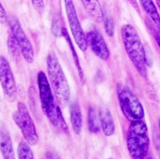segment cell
Returning <instances> with one entry per match:
<instances>
[{"label":"cell","mask_w":160,"mask_h":159,"mask_svg":"<svg viewBox=\"0 0 160 159\" xmlns=\"http://www.w3.org/2000/svg\"><path fill=\"white\" fill-rule=\"evenodd\" d=\"M17 154L19 159H33L34 157L30 145L26 140H22L19 143L17 147Z\"/></svg>","instance_id":"18"},{"label":"cell","mask_w":160,"mask_h":159,"mask_svg":"<svg viewBox=\"0 0 160 159\" xmlns=\"http://www.w3.org/2000/svg\"><path fill=\"white\" fill-rule=\"evenodd\" d=\"M150 31L152 33V35H153L154 39L156 40V42L158 43V46H159L160 48V30L157 27L155 26V25H151L150 27Z\"/></svg>","instance_id":"23"},{"label":"cell","mask_w":160,"mask_h":159,"mask_svg":"<svg viewBox=\"0 0 160 159\" xmlns=\"http://www.w3.org/2000/svg\"><path fill=\"white\" fill-rule=\"evenodd\" d=\"M37 82L39 87V100L44 114L48 118L50 122L54 127L58 125V106L55 104L52 91L48 78L43 71H39L37 76Z\"/></svg>","instance_id":"5"},{"label":"cell","mask_w":160,"mask_h":159,"mask_svg":"<svg viewBox=\"0 0 160 159\" xmlns=\"http://www.w3.org/2000/svg\"><path fill=\"white\" fill-rule=\"evenodd\" d=\"M87 40H88V45L91 48L92 52L98 58L104 61L109 59L110 50L100 32L97 30H92L87 34Z\"/></svg>","instance_id":"10"},{"label":"cell","mask_w":160,"mask_h":159,"mask_svg":"<svg viewBox=\"0 0 160 159\" xmlns=\"http://www.w3.org/2000/svg\"><path fill=\"white\" fill-rule=\"evenodd\" d=\"M62 35L65 38V39L68 41L69 43V48L71 50V53H72V56H73V58H74V61H75V66H76V68H77V70H78V74H79V76H80V79L83 81V79H84V75H83V71H82V68L81 67V64H80V62H79V58H78V56L76 54V52H75V50L74 48V46L72 45V42H71V39H70V37H69V33L67 32V30L65 28H63L62 27Z\"/></svg>","instance_id":"17"},{"label":"cell","mask_w":160,"mask_h":159,"mask_svg":"<svg viewBox=\"0 0 160 159\" xmlns=\"http://www.w3.org/2000/svg\"><path fill=\"white\" fill-rule=\"evenodd\" d=\"M32 4L35 10L39 14H42L45 11V2L44 0H31Z\"/></svg>","instance_id":"22"},{"label":"cell","mask_w":160,"mask_h":159,"mask_svg":"<svg viewBox=\"0 0 160 159\" xmlns=\"http://www.w3.org/2000/svg\"><path fill=\"white\" fill-rule=\"evenodd\" d=\"M99 122L101 126L102 131L105 136H111L113 135L116 130L114 120L111 116L110 111L106 108H102L99 110Z\"/></svg>","instance_id":"13"},{"label":"cell","mask_w":160,"mask_h":159,"mask_svg":"<svg viewBox=\"0 0 160 159\" xmlns=\"http://www.w3.org/2000/svg\"><path fill=\"white\" fill-rule=\"evenodd\" d=\"M128 2H129L131 5L134 7V9H135V10H137L138 12H139V5H138L137 0H128Z\"/></svg>","instance_id":"26"},{"label":"cell","mask_w":160,"mask_h":159,"mask_svg":"<svg viewBox=\"0 0 160 159\" xmlns=\"http://www.w3.org/2000/svg\"><path fill=\"white\" fill-rule=\"evenodd\" d=\"M0 152L3 158H15L13 144L10 133L4 126H0Z\"/></svg>","instance_id":"11"},{"label":"cell","mask_w":160,"mask_h":159,"mask_svg":"<svg viewBox=\"0 0 160 159\" xmlns=\"http://www.w3.org/2000/svg\"><path fill=\"white\" fill-rule=\"evenodd\" d=\"M7 22L9 23L11 33L13 34L19 44L23 58L25 59V61L28 63H33L34 61V52H33V46L25 32L23 31L18 20L14 16H11L10 18L8 17Z\"/></svg>","instance_id":"9"},{"label":"cell","mask_w":160,"mask_h":159,"mask_svg":"<svg viewBox=\"0 0 160 159\" xmlns=\"http://www.w3.org/2000/svg\"><path fill=\"white\" fill-rule=\"evenodd\" d=\"M46 65L50 84L52 87L53 92L59 104L64 106L69 103L70 88L62 66L54 52H50L47 56Z\"/></svg>","instance_id":"2"},{"label":"cell","mask_w":160,"mask_h":159,"mask_svg":"<svg viewBox=\"0 0 160 159\" xmlns=\"http://www.w3.org/2000/svg\"><path fill=\"white\" fill-rule=\"evenodd\" d=\"M122 36L125 50L131 62L141 77L147 78V56L137 31L130 24H125L122 28Z\"/></svg>","instance_id":"1"},{"label":"cell","mask_w":160,"mask_h":159,"mask_svg":"<svg viewBox=\"0 0 160 159\" xmlns=\"http://www.w3.org/2000/svg\"><path fill=\"white\" fill-rule=\"evenodd\" d=\"M62 27H60L59 20H54L52 23V32L56 36H58L59 34H62Z\"/></svg>","instance_id":"24"},{"label":"cell","mask_w":160,"mask_h":159,"mask_svg":"<svg viewBox=\"0 0 160 159\" xmlns=\"http://www.w3.org/2000/svg\"><path fill=\"white\" fill-rule=\"evenodd\" d=\"M105 30L109 37H113L115 33V26L113 21L111 18H106L105 20Z\"/></svg>","instance_id":"20"},{"label":"cell","mask_w":160,"mask_h":159,"mask_svg":"<svg viewBox=\"0 0 160 159\" xmlns=\"http://www.w3.org/2000/svg\"><path fill=\"white\" fill-rule=\"evenodd\" d=\"M58 125L60 126V127H61L65 133H69V127H68V125H67L65 120H64V118H63V116H62L61 109H60V107H58Z\"/></svg>","instance_id":"21"},{"label":"cell","mask_w":160,"mask_h":159,"mask_svg":"<svg viewBox=\"0 0 160 159\" xmlns=\"http://www.w3.org/2000/svg\"><path fill=\"white\" fill-rule=\"evenodd\" d=\"M156 3H157L158 6V8L160 9V0H156Z\"/></svg>","instance_id":"27"},{"label":"cell","mask_w":160,"mask_h":159,"mask_svg":"<svg viewBox=\"0 0 160 159\" xmlns=\"http://www.w3.org/2000/svg\"><path fill=\"white\" fill-rule=\"evenodd\" d=\"M140 2L145 12L150 17V19L152 21L154 25L160 30V15L153 1L152 0H140Z\"/></svg>","instance_id":"15"},{"label":"cell","mask_w":160,"mask_h":159,"mask_svg":"<svg viewBox=\"0 0 160 159\" xmlns=\"http://www.w3.org/2000/svg\"><path fill=\"white\" fill-rule=\"evenodd\" d=\"M64 5H65L66 15H67L73 38L75 39L76 45L81 49V51L86 52L88 47L87 35L82 29L81 22L79 21L73 0H64Z\"/></svg>","instance_id":"7"},{"label":"cell","mask_w":160,"mask_h":159,"mask_svg":"<svg viewBox=\"0 0 160 159\" xmlns=\"http://www.w3.org/2000/svg\"><path fill=\"white\" fill-rule=\"evenodd\" d=\"M158 126H159V128H160V118H159V120H158Z\"/></svg>","instance_id":"28"},{"label":"cell","mask_w":160,"mask_h":159,"mask_svg":"<svg viewBox=\"0 0 160 159\" xmlns=\"http://www.w3.org/2000/svg\"><path fill=\"white\" fill-rule=\"evenodd\" d=\"M13 120L21 130L24 140L30 146L37 145L39 142V135L36 131L35 124L30 116L28 109L22 102L17 104V111L14 112Z\"/></svg>","instance_id":"6"},{"label":"cell","mask_w":160,"mask_h":159,"mask_svg":"<svg viewBox=\"0 0 160 159\" xmlns=\"http://www.w3.org/2000/svg\"><path fill=\"white\" fill-rule=\"evenodd\" d=\"M126 144L132 158H145L150 146L148 128L143 121L131 122L127 133Z\"/></svg>","instance_id":"3"},{"label":"cell","mask_w":160,"mask_h":159,"mask_svg":"<svg viewBox=\"0 0 160 159\" xmlns=\"http://www.w3.org/2000/svg\"><path fill=\"white\" fill-rule=\"evenodd\" d=\"M117 93L122 112L129 122L143 120L145 111L138 97L122 84H118Z\"/></svg>","instance_id":"4"},{"label":"cell","mask_w":160,"mask_h":159,"mask_svg":"<svg viewBox=\"0 0 160 159\" xmlns=\"http://www.w3.org/2000/svg\"><path fill=\"white\" fill-rule=\"evenodd\" d=\"M70 111V119L73 130L75 134H80L82 129V114L81 107L76 102L72 103L69 107Z\"/></svg>","instance_id":"14"},{"label":"cell","mask_w":160,"mask_h":159,"mask_svg":"<svg viewBox=\"0 0 160 159\" xmlns=\"http://www.w3.org/2000/svg\"><path fill=\"white\" fill-rule=\"evenodd\" d=\"M7 44H8V49H9L10 55L13 56L14 57H18L20 56V53H22V51L20 48L19 44L12 33L8 37Z\"/></svg>","instance_id":"19"},{"label":"cell","mask_w":160,"mask_h":159,"mask_svg":"<svg viewBox=\"0 0 160 159\" xmlns=\"http://www.w3.org/2000/svg\"><path fill=\"white\" fill-rule=\"evenodd\" d=\"M99 119L96 111L92 107H90L88 110V124L89 132L92 133H98L100 131V124Z\"/></svg>","instance_id":"16"},{"label":"cell","mask_w":160,"mask_h":159,"mask_svg":"<svg viewBox=\"0 0 160 159\" xmlns=\"http://www.w3.org/2000/svg\"><path fill=\"white\" fill-rule=\"evenodd\" d=\"M0 84L5 100L15 102L17 97V82L9 61L3 56H0Z\"/></svg>","instance_id":"8"},{"label":"cell","mask_w":160,"mask_h":159,"mask_svg":"<svg viewBox=\"0 0 160 159\" xmlns=\"http://www.w3.org/2000/svg\"><path fill=\"white\" fill-rule=\"evenodd\" d=\"M82 3L88 16L95 22L100 23L104 21L105 16L98 0H82Z\"/></svg>","instance_id":"12"},{"label":"cell","mask_w":160,"mask_h":159,"mask_svg":"<svg viewBox=\"0 0 160 159\" xmlns=\"http://www.w3.org/2000/svg\"><path fill=\"white\" fill-rule=\"evenodd\" d=\"M8 20V16L4 8H3V4L0 3V24H4Z\"/></svg>","instance_id":"25"}]
</instances>
